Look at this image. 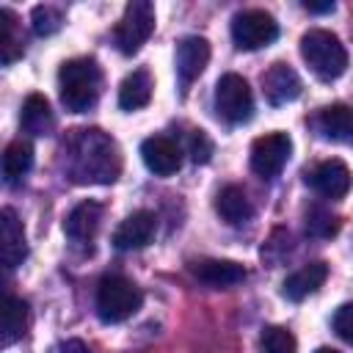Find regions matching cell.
Wrapping results in <instances>:
<instances>
[{
    "label": "cell",
    "mask_w": 353,
    "mask_h": 353,
    "mask_svg": "<svg viewBox=\"0 0 353 353\" xmlns=\"http://www.w3.org/2000/svg\"><path fill=\"white\" fill-rule=\"evenodd\" d=\"M121 171V154L113 138L102 130H77L69 143V176L74 182H116Z\"/></svg>",
    "instance_id": "6da1fadb"
},
{
    "label": "cell",
    "mask_w": 353,
    "mask_h": 353,
    "mask_svg": "<svg viewBox=\"0 0 353 353\" xmlns=\"http://www.w3.org/2000/svg\"><path fill=\"white\" fill-rule=\"evenodd\" d=\"M61 102L72 113H85L97 105L102 91V69L94 58H72L58 72Z\"/></svg>",
    "instance_id": "7a4b0ae2"
},
{
    "label": "cell",
    "mask_w": 353,
    "mask_h": 353,
    "mask_svg": "<svg viewBox=\"0 0 353 353\" xmlns=\"http://www.w3.org/2000/svg\"><path fill=\"white\" fill-rule=\"evenodd\" d=\"M301 55L309 63V69L323 80H336L347 69V50L345 44L323 28L306 30L301 39Z\"/></svg>",
    "instance_id": "3957f363"
},
{
    "label": "cell",
    "mask_w": 353,
    "mask_h": 353,
    "mask_svg": "<svg viewBox=\"0 0 353 353\" xmlns=\"http://www.w3.org/2000/svg\"><path fill=\"white\" fill-rule=\"evenodd\" d=\"M143 303L141 290L124 276H105L97 287V314L102 323H121Z\"/></svg>",
    "instance_id": "277c9868"
},
{
    "label": "cell",
    "mask_w": 353,
    "mask_h": 353,
    "mask_svg": "<svg viewBox=\"0 0 353 353\" xmlns=\"http://www.w3.org/2000/svg\"><path fill=\"white\" fill-rule=\"evenodd\" d=\"M152 30H154V6L146 0H132V3H127L124 14L113 30V39L124 55H135L146 44Z\"/></svg>",
    "instance_id": "5b68a950"
},
{
    "label": "cell",
    "mask_w": 353,
    "mask_h": 353,
    "mask_svg": "<svg viewBox=\"0 0 353 353\" xmlns=\"http://www.w3.org/2000/svg\"><path fill=\"white\" fill-rule=\"evenodd\" d=\"M215 110L229 124H243V121L251 119V113H254V94H251L248 83L240 74L226 72L218 80V85H215Z\"/></svg>",
    "instance_id": "8992f818"
},
{
    "label": "cell",
    "mask_w": 353,
    "mask_h": 353,
    "mask_svg": "<svg viewBox=\"0 0 353 353\" xmlns=\"http://www.w3.org/2000/svg\"><path fill=\"white\" fill-rule=\"evenodd\" d=\"M276 36H279V25L262 8H245L232 19V39L240 50H262L270 41H276Z\"/></svg>",
    "instance_id": "52a82bcc"
},
{
    "label": "cell",
    "mask_w": 353,
    "mask_h": 353,
    "mask_svg": "<svg viewBox=\"0 0 353 353\" xmlns=\"http://www.w3.org/2000/svg\"><path fill=\"white\" fill-rule=\"evenodd\" d=\"M290 152H292V141L287 132H268V135H259L254 143H251V168L254 174L270 179L276 176L287 160H290Z\"/></svg>",
    "instance_id": "ba28073f"
},
{
    "label": "cell",
    "mask_w": 353,
    "mask_h": 353,
    "mask_svg": "<svg viewBox=\"0 0 353 353\" xmlns=\"http://www.w3.org/2000/svg\"><path fill=\"white\" fill-rule=\"evenodd\" d=\"M210 63V41L201 36H185L176 44V77L182 91L207 69Z\"/></svg>",
    "instance_id": "9c48e42d"
},
{
    "label": "cell",
    "mask_w": 353,
    "mask_h": 353,
    "mask_svg": "<svg viewBox=\"0 0 353 353\" xmlns=\"http://www.w3.org/2000/svg\"><path fill=\"white\" fill-rule=\"evenodd\" d=\"M154 232H157V218H154V212L138 210V212L127 215V218L116 226V232H113V245H116L119 251L143 248V245L152 243Z\"/></svg>",
    "instance_id": "30bf717a"
},
{
    "label": "cell",
    "mask_w": 353,
    "mask_h": 353,
    "mask_svg": "<svg viewBox=\"0 0 353 353\" xmlns=\"http://www.w3.org/2000/svg\"><path fill=\"white\" fill-rule=\"evenodd\" d=\"M141 157L146 163V168L157 176H171L179 171L182 165V152L176 146V141L165 138V135H152L141 143Z\"/></svg>",
    "instance_id": "8fae6325"
},
{
    "label": "cell",
    "mask_w": 353,
    "mask_h": 353,
    "mask_svg": "<svg viewBox=\"0 0 353 353\" xmlns=\"http://www.w3.org/2000/svg\"><path fill=\"white\" fill-rule=\"evenodd\" d=\"M306 182L325 199H342L350 190V168L342 160H323L306 174Z\"/></svg>",
    "instance_id": "7c38bea8"
},
{
    "label": "cell",
    "mask_w": 353,
    "mask_h": 353,
    "mask_svg": "<svg viewBox=\"0 0 353 353\" xmlns=\"http://www.w3.org/2000/svg\"><path fill=\"white\" fill-rule=\"evenodd\" d=\"M28 256V243H25V226L17 218V212L11 207H6L0 212V259L3 265L11 270L17 265H22V259Z\"/></svg>",
    "instance_id": "4fadbf2b"
},
{
    "label": "cell",
    "mask_w": 353,
    "mask_h": 353,
    "mask_svg": "<svg viewBox=\"0 0 353 353\" xmlns=\"http://www.w3.org/2000/svg\"><path fill=\"white\" fill-rule=\"evenodd\" d=\"M262 91L270 105H287L301 94V77L290 63H273L262 74Z\"/></svg>",
    "instance_id": "5bb4252c"
},
{
    "label": "cell",
    "mask_w": 353,
    "mask_h": 353,
    "mask_svg": "<svg viewBox=\"0 0 353 353\" xmlns=\"http://www.w3.org/2000/svg\"><path fill=\"white\" fill-rule=\"evenodd\" d=\"M102 223V204L99 201H80L63 221V232L74 243H91Z\"/></svg>",
    "instance_id": "9a60e30c"
},
{
    "label": "cell",
    "mask_w": 353,
    "mask_h": 353,
    "mask_svg": "<svg viewBox=\"0 0 353 353\" xmlns=\"http://www.w3.org/2000/svg\"><path fill=\"white\" fill-rule=\"evenodd\" d=\"M325 276H328V265L325 262H309V265H303L301 270H295V273H290L284 279L281 292L290 301H303V298H309L312 292H317L323 287Z\"/></svg>",
    "instance_id": "2e32d148"
},
{
    "label": "cell",
    "mask_w": 353,
    "mask_h": 353,
    "mask_svg": "<svg viewBox=\"0 0 353 353\" xmlns=\"http://www.w3.org/2000/svg\"><path fill=\"white\" fill-rule=\"evenodd\" d=\"M193 276L207 287H232L245 279V268L232 259H201L193 265Z\"/></svg>",
    "instance_id": "e0dca14e"
},
{
    "label": "cell",
    "mask_w": 353,
    "mask_h": 353,
    "mask_svg": "<svg viewBox=\"0 0 353 353\" xmlns=\"http://www.w3.org/2000/svg\"><path fill=\"white\" fill-rule=\"evenodd\" d=\"M152 88H154V83H152V74L146 69L130 72L119 85V108L121 110H138V108L149 105Z\"/></svg>",
    "instance_id": "ac0fdd59"
},
{
    "label": "cell",
    "mask_w": 353,
    "mask_h": 353,
    "mask_svg": "<svg viewBox=\"0 0 353 353\" xmlns=\"http://www.w3.org/2000/svg\"><path fill=\"white\" fill-rule=\"evenodd\" d=\"M215 210H218V215H221L226 223H232V226H240V223L251 221V215H254L251 199H248L245 190L237 188V185H226V188L218 193Z\"/></svg>",
    "instance_id": "d6986e66"
},
{
    "label": "cell",
    "mask_w": 353,
    "mask_h": 353,
    "mask_svg": "<svg viewBox=\"0 0 353 353\" xmlns=\"http://www.w3.org/2000/svg\"><path fill=\"white\" fill-rule=\"evenodd\" d=\"M19 121H22V130L30 132V135H50L52 127H55V116H52V110H50L47 97L30 94V97L22 102Z\"/></svg>",
    "instance_id": "ffe728a7"
},
{
    "label": "cell",
    "mask_w": 353,
    "mask_h": 353,
    "mask_svg": "<svg viewBox=\"0 0 353 353\" xmlns=\"http://www.w3.org/2000/svg\"><path fill=\"white\" fill-rule=\"evenodd\" d=\"M314 124H317V130H320L323 138H328V141H345L350 135V130H353V110L347 105H342V102L328 105V108L320 110V116L314 119Z\"/></svg>",
    "instance_id": "44dd1931"
},
{
    "label": "cell",
    "mask_w": 353,
    "mask_h": 353,
    "mask_svg": "<svg viewBox=\"0 0 353 353\" xmlns=\"http://www.w3.org/2000/svg\"><path fill=\"white\" fill-rule=\"evenodd\" d=\"M28 317H30L28 303L17 295H8L3 303V325H0L3 328V347L14 345L28 331Z\"/></svg>",
    "instance_id": "7402d4cb"
},
{
    "label": "cell",
    "mask_w": 353,
    "mask_h": 353,
    "mask_svg": "<svg viewBox=\"0 0 353 353\" xmlns=\"http://www.w3.org/2000/svg\"><path fill=\"white\" fill-rule=\"evenodd\" d=\"M30 165H33V146L22 138L11 141L3 152V176H6V182L22 179L30 171Z\"/></svg>",
    "instance_id": "603a6c76"
},
{
    "label": "cell",
    "mask_w": 353,
    "mask_h": 353,
    "mask_svg": "<svg viewBox=\"0 0 353 353\" xmlns=\"http://www.w3.org/2000/svg\"><path fill=\"white\" fill-rule=\"evenodd\" d=\"M22 55V39L17 36V17L8 8H0V61L11 63Z\"/></svg>",
    "instance_id": "cb8c5ba5"
},
{
    "label": "cell",
    "mask_w": 353,
    "mask_h": 353,
    "mask_svg": "<svg viewBox=\"0 0 353 353\" xmlns=\"http://www.w3.org/2000/svg\"><path fill=\"white\" fill-rule=\"evenodd\" d=\"M306 232H309L312 237L328 240V237H334V234L339 232V218H336L331 210L314 204V207H309V212H306Z\"/></svg>",
    "instance_id": "d4e9b609"
},
{
    "label": "cell",
    "mask_w": 353,
    "mask_h": 353,
    "mask_svg": "<svg viewBox=\"0 0 353 353\" xmlns=\"http://www.w3.org/2000/svg\"><path fill=\"white\" fill-rule=\"evenodd\" d=\"M259 345H262V353H295V350H298L295 336H292L287 328H281V325L265 328Z\"/></svg>",
    "instance_id": "484cf974"
},
{
    "label": "cell",
    "mask_w": 353,
    "mask_h": 353,
    "mask_svg": "<svg viewBox=\"0 0 353 353\" xmlns=\"http://www.w3.org/2000/svg\"><path fill=\"white\" fill-rule=\"evenodd\" d=\"M30 22H33V33L50 36L61 28V11L52 8V6H36L33 14H30Z\"/></svg>",
    "instance_id": "4316f807"
},
{
    "label": "cell",
    "mask_w": 353,
    "mask_h": 353,
    "mask_svg": "<svg viewBox=\"0 0 353 353\" xmlns=\"http://www.w3.org/2000/svg\"><path fill=\"white\" fill-rule=\"evenodd\" d=\"M336 336H342L347 345H353V303H342L336 312H334V320H331Z\"/></svg>",
    "instance_id": "83f0119b"
},
{
    "label": "cell",
    "mask_w": 353,
    "mask_h": 353,
    "mask_svg": "<svg viewBox=\"0 0 353 353\" xmlns=\"http://www.w3.org/2000/svg\"><path fill=\"white\" fill-rule=\"evenodd\" d=\"M190 157L196 163H207L212 157V141L207 138L204 130H193L190 132Z\"/></svg>",
    "instance_id": "f1b7e54d"
},
{
    "label": "cell",
    "mask_w": 353,
    "mask_h": 353,
    "mask_svg": "<svg viewBox=\"0 0 353 353\" xmlns=\"http://www.w3.org/2000/svg\"><path fill=\"white\" fill-rule=\"evenodd\" d=\"M61 353H91V350H88V345L80 342V339H66V342L61 345Z\"/></svg>",
    "instance_id": "f546056e"
},
{
    "label": "cell",
    "mask_w": 353,
    "mask_h": 353,
    "mask_svg": "<svg viewBox=\"0 0 353 353\" xmlns=\"http://www.w3.org/2000/svg\"><path fill=\"white\" fill-rule=\"evenodd\" d=\"M303 8L312 11V14H325V11H334V3H331V0H328V3H309V0H306Z\"/></svg>",
    "instance_id": "4dcf8cb0"
},
{
    "label": "cell",
    "mask_w": 353,
    "mask_h": 353,
    "mask_svg": "<svg viewBox=\"0 0 353 353\" xmlns=\"http://www.w3.org/2000/svg\"><path fill=\"white\" fill-rule=\"evenodd\" d=\"M314 353H342V350H334V347H317Z\"/></svg>",
    "instance_id": "1f68e13d"
}]
</instances>
